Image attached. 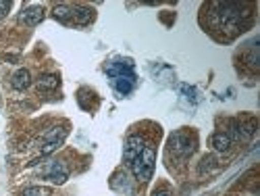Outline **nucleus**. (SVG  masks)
I'll use <instances>...</instances> for the list:
<instances>
[{
    "mask_svg": "<svg viewBox=\"0 0 260 196\" xmlns=\"http://www.w3.org/2000/svg\"><path fill=\"white\" fill-rule=\"evenodd\" d=\"M210 9H212L210 17L216 30L229 32V36L240 34L248 23V21H244V17H250V13H246L242 5H235V3H214L210 5Z\"/></svg>",
    "mask_w": 260,
    "mask_h": 196,
    "instance_id": "nucleus-1",
    "label": "nucleus"
},
{
    "mask_svg": "<svg viewBox=\"0 0 260 196\" xmlns=\"http://www.w3.org/2000/svg\"><path fill=\"white\" fill-rule=\"evenodd\" d=\"M154 163H156V150L152 146H144V150L132 161V173L138 182H148L154 173Z\"/></svg>",
    "mask_w": 260,
    "mask_h": 196,
    "instance_id": "nucleus-2",
    "label": "nucleus"
},
{
    "mask_svg": "<svg viewBox=\"0 0 260 196\" xmlns=\"http://www.w3.org/2000/svg\"><path fill=\"white\" fill-rule=\"evenodd\" d=\"M169 150L175 157L187 159V157L193 155V150H196V138H193L189 132H185V129H181V132H175V134L169 138Z\"/></svg>",
    "mask_w": 260,
    "mask_h": 196,
    "instance_id": "nucleus-3",
    "label": "nucleus"
},
{
    "mask_svg": "<svg viewBox=\"0 0 260 196\" xmlns=\"http://www.w3.org/2000/svg\"><path fill=\"white\" fill-rule=\"evenodd\" d=\"M40 176L50 180L52 184H64L69 180V167L64 163H60V161H52L40 171Z\"/></svg>",
    "mask_w": 260,
    "mask_h": 196,
    "instance_id": "nucleus-4",
    "label": "nucleus"
},
{
    "mask_svg": "<svg viewBox=\"0 0 260 196\" xmlns=\"http://www.w3.org/2000/svg\"><path fill=\"white\" fill-rule=\"evenodd\" d=\"M64 136H67V129H62V127H54V129H50V132L44 136V146H42V155H50V152H54L60 144H62V140H64Z\"/></svg>",
    "mask_w": 260,
    "mask_h": 196,
    "instance_id": "nucleus-5",
    "label": "nucleus"
},
{
    "mask_svg": "<svg viewBox=\"0 0 260 196\" xmlns=\"http://www.w3.org/2000/svg\"><path fill=\"white\" fill-rule=\"evenodd\" d=\"M19 19H21V23H23V25L36 27V25L42 23V19H44V9H42L40 5H31V7H27V9L21 11Z\"/></svg>",
    "mask_w": 260,
    "mask_h": 196,
    "instance_id": "nucleus-6",
    "label": "nucleus"
},
{
    "mask_svg": "<svg viewBox=\"0 0 260 196\" xmlns=\"http://www.w3.org/2000/svg\"><path fill=\"white\" fill-rule=\"evenodd\" d=\"M144 138L142 136H129L127 138V142H125V150H123V159H125V163H129L132 165V161L140 155V152L144 150Z\"/></svg>",
    "mask_w": 260,
    "mask_h": 196,
    "instance_id": "nucleus-7",
    "label": "nucleus"
},
{
    "mask_svg": "<svg viewBox=\"0 0 260 196\" xmlns=\"http://www.w3.org/2000/svg\"><path fill=\"white\" fill-rule=\"evenodd\" d=\"M92 21H94V11L90 7H81V5L71 7V23L88 25V23H92Z\"/></svg>",
    "mask_w": 260,
    "mask_h": 196,
    "instance_id": "nucleus-8",
    "label": "nucleus"
},
{
    "mask_svg": "<svg viewBox=\"0 0 260 196\" xmlns=\"http://www.w3.org/2000/svg\"><path fill=\"white\" fill-rule=\"evenodd\" d=\"M106 73L111 77H119V75H134V63L132 61H115L106 67Z\"/></svg>",
    "mask_w": 260,
    "mask_h": 196,
    "instance_id": "nucleus-9",
    "label": "nucleus"
},
{
    "mask_svg": "<svg viewBox=\"0 0 260 196\" xmlns=\"http://www.w3.org/2000/svg\"><path fill=\"white\" fill-rule=\"evenodd\" d=\"M113 86H115V90L119 94H129L134 90V86H136V75H119V77H113Z\"/></svg>",
    "mask_w": 260,
    "mask_h": 196,
    "instance_id": "nucleus-10",
    "label": "nucleus"
},
{
    "mask_svg": "<svg viewBox=\"0 0 260 196\" xmlns=\"http://www.w3.org/2000/svg\"><path fill=\"white\" fill-rule=\"evenodd\" d=\"M29 83H31V75L27 69H17L11 77V86L15 90H27Z\"/></svg>",
    "mask_w": 260,
    "mask_h": 196,
    "instance_id": "nucleus-11",
    "label": "nucleus"
},
{
    "mask_svg": "<svg viewBox=\"0 0 260 196\" xmlns=\"http://www.w3.org/2000/svg\"><path fill=\"white\" fill-rule=\"evenodd\" d=\"M210 146L216 150V152H225V150H229V146H231V136L227 134V132H216V134H212L210 136Z\"/></svg>",
    "mask_w": 260,
    "mask_h": 196,
    "instance_id": "nucleus-12",
    "label": "nucleus"
},
{
    "mask_svg": "<svg viewBox=\"0 0 260 196\" xmlns=\"http://www.w3.org/2000/svg\"><path fill=\"white\" fill-rule=\"evenodd\" d=\"M60 86V77L56 73H44L38 79V88L40 90H56Z\"/></svg>",
    "mask_w": 260,
    "mask_h": 196,
    "instance_id": "nucleus-13",
    "label": "nucleus"
},
{
    "mask_svg": "<svg viewBox=\"0 0 260 196\" xmlns=\"http://www.w3.org/2000/svg\"><path fill=\"white\" fill-rule=\"evenodd\" d=\"M52 17L60 23H71V7L69 5H58L52 11Z\"/></svg>",
    "mask_w": 260,
    "mask_h": 196,
    "instance_id": "nucleus-14",
    "label": "nucleus"
},
{
    "mask_svg": "<svg viewBox=\"0 0 260 196\" xmlns=\"http://www.w3.org/2000/svg\"><path fill=\"white\" fill-rule=\"evenodd\" d=\"M21 196H52V190L44 186H29L21 192Z\"/></svg>",
    "mask_w": 260,
    "mask_h": 196,
    "instance_id": "nucleus-15",
    "label": "nucleus"
},
{
    "mask_svg": "<svg viewBox=\"0 0 260 196\" xmlns=\"http://www.w3.org/2000/svg\"><path fill=\"white\" fill-rule=\"evenodd\" d=\"M216 165V159L214 157H204L202 159V165H200V173H204L208 167H214Z\"/></svg>",
    "mask_w": 260,
    "mask_h": 196,
    "instance_id": "nucleus-16",
    "label": "nucleus"
},
{
    "mask_svg": "<svg viewBox=\"0 0 260 196\" xmlns=\"http://www.w3.org/2000/svg\"><path fill=\"white\" fill-rule=\"evenodd\" d=\"M13 3H9V0H0V17H5L9 11H11Z\"/></svg>",
    "mask_w": 260,
    "mask_h": 196,
    "instance_id": "nucleus-17",
    "label": "nucleus"
},
{
    "mask_svg": "<svg viewBox=\"0 0 260 196\" xmlns=\"http://www.w3.org/2000/svg\"><path fill=\"white\" fill-rule=\"evenodd\" d=\"M152 196H171V190L169 188H158V190H154Z\"/></svg>",
    "mask_w": 260,
    "mask_h": 196,
    "instance_id": "nucleus-18",
    "label": "nucleus"
}]
</instances>
